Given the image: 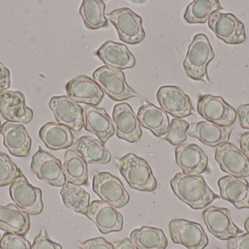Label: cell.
<instances>
[{
    "label": "cell",
    "instance_id": "cell-25",
    "mask_svg": "<svg viewBox=\"0 0 249 249\" xmlns=\"http://www.w3.org/2000/svg\"><path fill=\"white\" fill-rule=\"evenodd\" d=\"M220 196L237 209H249V183L244 178L226 175L218 180Z\"/></svg>",
    "mask_w": 249,
    "mask_h": 249
},
{
    "label": "cell",
    "instance_id": "cell-3",
    "mask_svg": "<svg viewBox=\"0 0 249 249\" xmlns=\"http://www.w3.org/2000/svg\"><path fill=\"white\" fill-rule=\"evenodd\" d=\"M119 171L130 188L148 192L156 190V178L143 158L133 153L124 155L119 160Z\"/></svg>",
    "mask_w": 249,
    "mask_h": 249
},
{
    "label": "cell",
    "instance_id": "cell-20",
    "mask_svg": "<svg viewBox=\"0 0 249 249\" xmlns=\"http://www.w3.org/2000/svg\"><path fill=\"white\" fill-rule=\"evenodd\" d=\"M176 162L186 175H199L208 168L207 155L195 143L180 145L175 150Z\"/></svg>",
    "mask_w": 249,
    "mask_h": 249
},
{
    "label": "cell",
    "instance_id": "cell-30",
    "mask_svg": "<svg viewBox=\"0 0 249 249\" xmlns=\"http://www.w3.org/2000/svg\"><path fill=\"white\" fill-rule=\"evenodd\" d=\"M63 171L67 183L80 186L87 184L89 181L87 162L74 149L66 152Z\"/></svg>",
    "mask_w": 249,
    "mask_h": 249
},
{
    "label": "cell",
    "instance_id": "cell-6",
    "mask_svg": "<svg viewBox=\"0 0 249 249\" xmlns=\"http://www.w3.org/2000/svg\"><path fill=\"white\" fill-rule=\"evenodd\" d=\"M10 195L17 207L29 215L36 216L43 210L42 190L29 184L23 173L10 185Z\"/></svg>",
    "mask_w": 249,
    "mask_h": 249
},
{
    "label": "cell",
    "instance_id": "cell-46",
    "mask_svg": "<svg viewBox=\"0 0 249 249\" xmlns=\"http://www.w3.org/2000/svg\"><path fill=\"white\" fill-rule=\"evenodd\" d=\"M1 121H0V134H1Z\"/></svg>",
    "mask_w": 249,
    "mask_h": 249
},
{
    "label": "cell",
    "instance_id": "cell-21",
    "mask_svg": "<svg viewBox=\"0 0 249 249\" xmlns=\"http://www.w3.org/2000/svg\"><path fill=\"white\" fill-rule=\"evenodd\" d=\"M85 129L95 134L99 141L106 144L116 133L115 124L109 114L104 108L87 105L84 110Z\"/></svg>",
    "mask_w": 249,
    "mask_h": 249
},
{
    "label": "cell",
    "instance_id": "cell-38",
    "mask_svg": "<svg viewBox=\"0 0 249 249\" xmlns=\"http://www.w3.org/2000/svg\"><path fill=\"white\" fill-rule=\"evenodd\" d=\"M32 249H62V247L53 241L48 236L46 230L43 228L35 238Z\"/></svg>",
    "mask_w": 249,
    "mask_h": 249
},
{
    "label": "cell",
    "instance_id": "cell-4",
    "mask_svg": "<svg viewBox=\"0 0 249 249\" xmlns=\"http://www.w3.org/2000/svg\"><path fill=\"white\" fill-rule=\"evenodd\" d=\"M106 17L115 26L120 39L124 43L137 45L144 39L143 20L128 7L116 9Z\"/></svg>",
    "mask_w": 249,
    "mask_h": 249
},
{
    "label": "cell",
    "instance_id": "cell-5",
    "mask_svg": "<svg viewBox=\"0 0 249 249\" xmlns=\"http://www.w3.org/2000/svg\"><path fill=\"white\" fill-rule=\"evenodd\" d=\"M93 77L103 92L114 101L122 102L139 96V94L127 84L122 70L102 66L93 72Z\"/></svg>",
    "mask_w": 249,
    "mask_h": 249
},
{
    "label": "cell",
    "instance_id": "cell-18",
    "mask_svg": "<svg viewBox=\"0 0 249 249\" xmlns=\"http://www.w3.org/2000/svg\"><path fill=\"white\" fill-rule=\"evenodd\" d=\"M112 116L118 138L130 143L139 141L142 135V125L129 104L120 103L115 105Z\"/></svg>",
    "mask_w": 249,
    "mask_h": 249
},
{
    "label": "cell",
    "instance_id": "cell-13",
    "mask_svg": "<svg viewBox=\"0 0 249 249\" xmlns=\"http://www.w3.org/2000/svg\"><path fill=\"white\" fill-rule=\"evenodd\" d=\"M215 160L229 175L237 178L249 177V160L241 149L231 143H223L215 150Z\"/></svg>",
    "mask_w": 249,
    "mask_h": 249
},
{
    "label": "cell",
    "instance_id": "cell-9",
    "mask_svg": "<svg viewBox=\"0 0 249 249\" xmlns=\"http://www.w3.org/2000/svg\"><path fill=\"white\" fill-rule=\"evenodd\" d=\"M199 115L205 120L223 127L233 125L237 112L220 96L206 95L199 98L197 105Z\"/></svg>",
    "mask_w": 249,
    "mask_h": 249
},
{
    "label": "cell",
    "instance_id": "cell-40",
    "mask_svg": "<svg viewBox=\"0 0 249 249\" xmlns=\"http://www.w3.org/2000/svg\"><path fill=\"white\" fill-rule=\"evenodd\" d=\"M228 249H249V233L236 235L228 241Z\"/></svg>",
    "mask_w": 249,
    "mask_h": 249
},
{
    "label": "cell",
    "instance_id": "cell-36",
    "mask_svg": "<svg viewBox=\"0 0 249 249\" xmlns=\"http://www.w3.org/2000/svg\"><path fill=\"white\" fill-rule=\"evenodd\" d=\"M22 171L8 155L0 152V187L11 185Z\"/></svg>",
    "mask_w": 249,
    "mask_h": 249
},
{
    "label": "cell",
    "instance_id": "cell-15",
    "mask_svg": "<svg viewBox=\"0 0 249 249\" xmlns=\"http://www.w3.org/2000/svg\"><path fill=\"white\" fill-rule=\"evenodd\" d=\"M156 96L161 109L175 118H185L194 111L190 96L178 86H162Z\"/></svg>",
    "mask_w": 249,
    "mask_h": 249
},
{
    "label": "cell",
    "instance_id": "cell-17",
    "mask_svg": "<svg viewBox=\"0 0 249 249\" xmlns=\"http://www.w3.org/2000/svg\"><path fill=\"white\" fill-rule=\"evenodd\" d=\"M0 114L7 121L29 124L33 118V111L26 106L25 96L19 91L0 92Z\"/></svg>",
    "mask_w": 249,
    "mask_h": 249
},
{
    "label": "cell",
    "instance_id": "cell-28",
    "mask_svg": "<svg viewBox=\"0 0 249 249\" xmlns=\"http://www.w3.org/2000/svg\"><path fill=\"white\" fill-rule=\"evenodd\" d=\"M39 136L45 146L53 151L68 149L74 142L71 130L58 123H47L42 126L39 130Z\"/></svg>",
    "mask_w": 249,
    "mask_h": 249
},
{
    "label": "cell",
    "instance_id": "cell-45",
    "mask_svg": "<svg viewBox=\"0 0 249 249\" xmlns=\"http://www.w3.org/2000/svg\"><path fill=\"white\" fill-rule=\"evenodd\" d=\"M244 228L249 233V217L246 220L245 224H244Z\"/></svg>",
    "mask_w": 249,
    "mask_h": 249
},
{
    "label": "cell",
    "instance_id": "cell-29",
    "mask_svg": "<svg viewBox=\"0 0 249 249\" xmlns=\"http://www.w3.org/2000/svg\"><path fill=\"white\" fill-rule=\"evenodd\" d=\"M73 149L89 165H107L112 159L109 149L99 140L90 136L79 138L73 145Z\"/></svg>",
    "mask_w": 249,
    "mask_h": 249
},
{
    "label": "cell",
    "instance_id": "cell-39",
    "mask_svg": "<svg viewBox=\"0 0 249 249\" xmlns=\"http://www.w3.org/2000/svg\"><path fill=\"white\" fill-rule=\"evenodd\" d=\"M80 247L81 249H115V246L112 243L101 237L87 240Z\"/></svg>",
    "mask_w": 249,
    "mask_h": 249
},
{
    "label": "cell",
    "instance_id": "cell-44",
    "mask_svg": "<svg viewBox=\"0 0 249 249\" xmlns=\"http://www.w3.org/2000/svg\"><path fill=\"white\" fill-rule=\"evenodd\" d=\"M115 249H136L130 238H124L114 244Z\"/></svg>",
    "mask_w": 249,
    "mask_h": 249
},
{
    "label": "cell",
    "instance_id": "cell-35",
    "mask_svg": "<svg viewBox=\"0 0 249 249\" xmlns=\"http://www.w3.org/2000/svg\"><path fill=\"white\" fill-rule=\"evenodd\" d=\"M190 127V124L181 118H173L163 139L172 146H179L187 140Z\"/></svg>",
    "mask_w": 249,
    "mask_h": 249
},
{
    "label": "cell",
    "instance_id": "cell-12",
    "mask_svg": "<svg viewBox=\"0 0 249 249\" xmlns=\"http://www.w3.org/2000/svg\"><path fill=\"white\" fill-rule=\"evenodd\" d=\"M202 216L208 230L221 241H228L244 232L234 223L229 209L209 206L203 211Z\"/></svg>",
    "mask_w": 249,
    "mask_h": 249
},
{
    "label": "cell",
    "instance_id": "cell-2",
    "mask_svg": "<svg viewBox=\"0 0 249 249\" xmlns=\"http://www.w3.org/2000/svg\"><path fill=\"white\" fill-rule=\"evenodd\" d=\"M214 57L209 38L203 34H197L190 42L183 62L186 75L193 80L210 83L207 68Z\"/></svg>",
    "mask_w": 249,
    "mask_h": 249
},
{
    "label": "cell",
    "instance_id": "cell-32",
    "mask_svg": "<svg viewBox=\"0 0 249 249\" xmlns=\"http://www.w3.org/2000/svg\"><path fill=\"white\" fill-rule=\"evenodd\" d=\"M105 1L102 0H83L79 13L85 26L96 30L109 26V20L105 15Z\"/></svg>",
    "mask_w": 249,
    "mask_h": 249
},
{
    "label": "cell",
    "instance_id": "cell-14",
    "mask_svg": "<svg viewBox=\"0 0 249 249\" xmlns=\"http://www.w3.org/2000/svg\"><path fill=\"white\" fill-rule=\"evenodd\" d=\"M104 235L121 232L124 228V216L112 205L103 200H93L85 213Z\"/></svg>",
    "mask_w": 249,
    "mask_h": 249
},
{
    "label": "cell",
    "instance_id": "cell-19",
    "mask_svg": "<svg viewBox=\"0 0 249 249\" xmlns=\"http://www.w3.org/2000/svg\"><path fill=\"white\" fill-rule=\"evenodd\" d=\"M67 96L77 103L97 106L103 100L105 92L93 79L80 76L71 79L66 85Z\"/></svg>",
    "mask_w": 249,
    "mask_h": 249
},
{
    "label": "cell",
    "instance_id": "cell-22",
    "mask_svg": "<svg viewBox=\"0 0 249 249\" xmlns=\"http://www.w3.org/2000/svg\"><path fill=\"white\" fill-rule=\"evenodd\" d=\"M4 146L17 157H26L30 153L32 139L23 124L6 121L1 125Z\"/></svg>",
    "mask_w": 249,
    "mask_h": 249
},
{
    "label": "cell",
    "instance_id": "cell-26",
    "mask_svg": "<svg viewBox=\"0 0 249 249\" xmlns=\"http://www.w3.org/2000/svg\"><path fill=\"white\" fill-rule=\"evenodd\" d=\"M137 116L142 127L152 132L155 137H162L166 134L170 122L168 114L163 110L145 102L139 108Z\"/></svg>",
    "mask_w": 249,
    "mask_h": 249
},
{
    "label": "cell",
    "instance_id": "cell-31",
    "mask_svg": "<svg viewBox=\"0 0 249 249\" xmlns=\"http://www.w3.org/2000/svg\"><path fill=\"white\" fill-rule=\"evenodd\" d=\"M130 240L136 249H165L168 239L162 230L142 227L130 233Z\"/></svg>",
    "mask_w": 249,
    "mask_h": 249
},
{
    "label": "cell",
    "instance_id": "cell-34",
    "mask_svg": "<svg viewBox=\"0 0 249 249\" xmlns=\"http://www.w3.org/2000/svg\"><path fill=\"white\" fill-rule=\"evenodd\" d=\"M223 9L218 0H195L187 6L184 19L192 24L204 23L212 13Z\"/></svg>",
    "mask_w": 249,
    "mask_h": 249
},
{
    "label": "cell",
    "instance_id": "cell-23",
    "mask_svg": "<svg viewBox=\"0 0 249 249\" xmlns=\"http://www.w3.org/2000/svg\"><path fill=\"white\" fill-rule=\"evenodd\" d=\"M234 126L223 127L211 121H200L190 125L188 135L209 147H217L230 140Z\"/></svg>",
    "mask_w": 249,
    "mask_h": 249
},
{
    "label": "cell",
    "instance_id": "cell-10",
    "mask_svg": "<svg viewBox=\"0 0 249 249\" xmlns=\"http://www.w3.org/2000/svg\"><path fill=\"white\" fill-rule=\"evenodd\" d=\"M209 28L221 40L229 45H238L246 40L245 26L232 13L216 11L208 20Z\"/></svg>",
    "mask_w": 249,
    "mask_h": 249
},
{
    "label": "cell",
    "instance_id": "cell-1",
    "mask_svg": "<svg viewBox=\"0 0 249 249\" xmlns=\"http://www.w3.org/2000/svg\"><path fill=\"white\" fill-rule=\"evenodd\" d=\"M174 194L183 203L195 210H201L219 198L207 185L202 175L176 174L170 181Z\"/></svg>",
    "mask_w": 249,
    "mask_h": 249
},
{
    "label": "cell",
    "instance_id": "cell-43",
    "mask_svg": "<svg viewBox=\"0 0 249 249\" xmlns=\"http://www.w3.org/2000/svg\"><path fill=\"white\" fill-rule=\"evenodd\" d=\"M240 148L249 160V132L241 134L240 137Z\"/></svg>",
    "mask_w": 249,
    "mask_h": 249
},
{
    "label": "cell",
    "instance_id": "cell-42",
    "mask_svg": "<svg viewBox=\"0 0 249 249\" xmlns=\"http://www.w3.org/2000/svg\"><path fill=\"white\" fill-rule=\"evenodd\" d=\"M10 86V72L0 62V92L7 90Z\"/></svg>",
    "mask_w": 249,
    "mask_h": 249
},
{
    "label": "cell",
    "instance_id": "cell-11",
    "mask_svg": "<svg viewBox=\"0 0 249 249\" xmlns=\"http://www.w3.org/2000/svg\"><path fill=\"white\" fill-rule=\"evenodd\" d=\"M31 170L37 178L52 187H62L67 183L61 160L41 146L32 157Z\"/></svg>",
    "mask_w": 249,
    "mask_h": 249
},
{
    "label": "cell",
    "instance_id": "cell-37",
    "mask_svg": "<svg viewBox=\"0 0 249 249\" xmlns=\"http://www.w3.org/2000/svg\"><path fill=\"white\" fill-rule=\"evenodd\" d=\"M0 249H32V246L23 235L5 233L0 241Z\"/></svg>",
    "mask_w": 249,
    "mask_h": 249
},
{
    "label": "cell",
    "instance_id": "cell-41",
    "mask_svg": "<svg viewBox=\"0 0 249 249\" xmlns=\"http://www.w3.org/2000/svg\"><path fill=\"white\" fill-rule=\"evenodd\" d=\"M241 128L249 130V104L241 105L237 111Z\"/></svg>",
    "mask_w": 249,
    "mask_h": 249
},
{
    "label": "cell",
    "instance_id": "cell-27",
    "mask_svg": "<svg viewBox=\"0 0 249 249\" xmlns=\"http://www.w3.org/2000/svg\"><path fill=\"white\" fill-rule=\"evenodd\" d=\"M30 229V217L13 203L0 206V230L6 233L26 235Z\"/></svg>",
    "mask_w": 249,
    "mask_h": 249
},
{
    "label": "cell",
    "instance_id": "cell-33",
    "mask_svg": "<svg viewBox=\"0 0 249 249\" xmlns=\"http://www.w3.org/2000/svg\"><path fill=\"white\" fill-rule=\"evenodd\" d=\"M64 205L76 213L84 215L90 206V194L81 187L66 183L60 190Z\"/></svg>",
    "mask_w": 249,
    "mask_h": 249
},
{
    "label": "cell",
    "instance_id": "cell-8",
    "mask_svg": "<svg viewBox=\"0 0 249 249\" xmlns=\"http://www.w3.org/2000/svg\"><path fill=\"white\" fill-rule=\"evenodd\" d=\"M93 190L102 200L116 209L124 207L130 200V195L122 181L109 172H98L95 174Z\"/></svg>",
    "mask_w": 249,
    "mask_h": 249
},
{
    "label": "cell",
    "instance_id": "cell-7",
    "mask_svg": "<svg viewBox=\"0 0 249 249\" xmlns=\"http://www.w3.org/2000/svg\"><path fill=\"white\" fill-rule=\"evenodd\" d=\"M173 243L187 249H204L209 245V238L200 224L185 219H174L168 225Z\"/></svg>",
    "mask_w": 249,
    "mask_h": 249
},
{
    "label": "cell",
    "instance_id": "cell-24",
    "mask_svg": "<svg viewBox=\"0 0 249 249\" xmlns=\"http://www.w3.org/2000/svg\"><path fill=\"white\" fill-rule=\"evenodd\" d=\"M107 67L114 70H123L133 68L136 58L127 47L122 43L107 41L96 53Z\"/></svg>",
    "mask_w": 249,
    "mask_h": 249
},
{
    "label": "cell",
    "instance_id": "cell-16",
    "mask_svg": "<svg viewBox=\"0 0 249 249\" xmlns=\"http://www.w3.org/2000/svg\"><path fill=\"white\" fill-rule=\"evenodd\" d=\"M48 105L58 124L74 132L80 131L85 127L83 108L68 96H53Z\"/></svg>",
    "mask_w": 249,
    "mask_h": 249
}]
</instances>
